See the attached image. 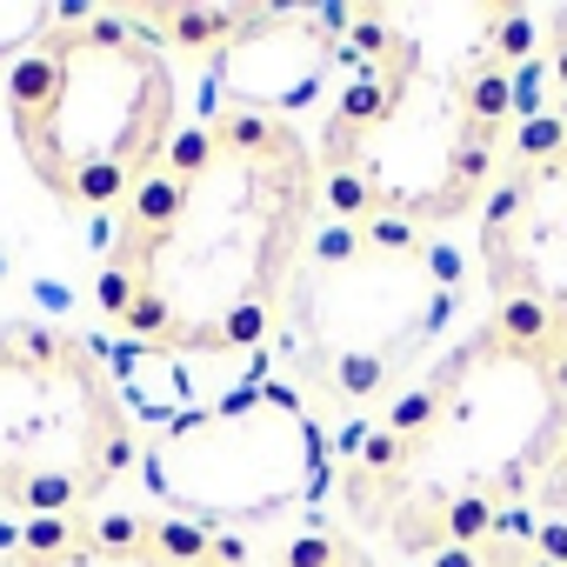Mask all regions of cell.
<instances>
[{"label": "cell", "instance_id": "1", "mask_svg": "<svg viewBox=\"0 0 567 567\" xmlns=\"http://www.w3.org/2000/svg\"><path fill=\"white\" fill-rule=\"evenodd\" d=\"M321 214L315 134L267 107H220L174 134L114 214L94 274L101 321L167 361L247 354L274 341Z\"/></svg>", "mask_w": 567, "mask_h": 567}, {"label": "cell", "instance_id": "2", "mask_svg": "<svg viewBox=\"0 0 567 567\" xmlns=\"http://www.w3.org/2000/svg\"><path fill=\"white\" fill-rule=\"evenodd\" d=\"M567 447V341L481 315L334 461L348 534L388 554H447L527 520Z\"/></svg>", "mask_w": 567, "mask_h": 567}, {"label": "cell", "instance_id": "3", "mask_svg": "<svg viewBox=\"0 0 567 567\" xmlns=\"http://www.w3.org/2000/svg\"><path fill=\"white\" fill-rule=\"evenodd\" d=\"M514 34H454L434 48L408 14L348 8L334 114L315 134L328 214H381L421 234L487 207L520 147Z\"/></svg>", "mask_w": 567, "mask_h": 567}, {"label": "cell", "instance_id": "4", "mask_svg": "<svg viewBox=\"0 0 567 567\" xmlns=\"http://www.w3.org/2000/svg\"><path fill=\"white\" fill-rule=\"evenodd\" d=\"M461 308V260L381 214H321L288 301H280V368L308 408L381 414L408 394L427 348Z\"/></svg>", "mask_w": 567, "mask_h": 567}, {"label": "cell", "instance_id": "5", "mask_svg": "<svg viewBox=\"0 0 567 567\" xmlns=\"http://www.w3.org/2000/svg\"><path fill=\"white\" fill-rule=\"evenodd\" d=\"M174 68L134 14L68 8L8 68L14 147L68 214H121L174 147Z\"/></svg>", "mask_w": 567, "mask_h": 567}, {"label": "cell", "instance_id": "6", "mask_svg": "<svg viewBox=\"0 0 567 567\" xmlns=\"http://www.w3.org/2000/svg\"><path fill=\"white\" fill-rule=\"evenodd\" d=\"M134 408L87 334L0 321V507L28 527L87 520L134 474Z\"/></svg>", "mask_w": 567, "mask_h": 567}, {"label": "cell", "instance_id": "7", "mask_svg": "<svg viewBox=\"0 0 567 567\" xmlns=\"http://www.w3.org/2000/svg\"><path fill=\"white\" fill-rule=\"evenodd\" d=\"M147 494L194 527L240 534L295 514L334 474L321 414L295 388H240L220 408L167 421L141 454Z\"/></svg>", "mask_w": 567, "mask_h": 567}, {"label": "cell", "instance_id": "8", "mask_svg": "<svg viewBox=\"0 0 567 567\" xmlns=\"http://www.w3.org/2000/svg\"><path fill=\"white\" fill-rule=\"evenodd\" d=\"M487 315L567 341V114L520 134L481 207Z\"/></svg>", "mask_w": 567, "mask_h": 567}, {"label": "cell", "instance_id": "9", "mask_svg": "<svg viewBox=\"0 0 567 567\" xmlns=\"http://www.w3.org/2000/svg\"><path fill=\"white\" fill-rule=\"evenodd\" d=\"M341 21L348 8H247L240 34L214 54V81L227 107L288 114L334 87L341 68Z\"/></svg>", "mask_w": 567, "mask_h": 567}, {"label": "cell", "instance_id": "10", "mask_svg": "<svg viewBox=\"0 0 567 567\" xmlns=\"http://www.w3.org/2000/svg\"><path fill=\"white\" fill-rule=\"evenodd\" d=\"M0 567H260L240 534H214L174 514H114V520H61L28 527Z\"/></svg>", "mask_w": 567, "mask_h": 567}, {"label": "cell", "instance_id": "11", "mask_svg": "<svg viewBox=\"0 0 567 567\" xmlns=\"http://www.w3.org/2000/svg\"><path fill=\"white\" fill-rule=\"evenodd\" d=\"M260 567H374V560L348 527L315 520V527H301L288 540H274V554H260Z\"/></svg>", "mask_w": 567, "mask_h": 567}, {"label": "cell", "instance_id": "12", "mask_svg": "<svg viewBox=\"0 0 567 567\" xmlns=\"http://www.w3.org/2000/svg\"><path fill=\"white\" fill-rule=\"evenodd\" d=\"M147 34L154 28H167V41H181V48H194V54H220L234 34H240V21H247V8H147V14H134Z\"/></svg>", "mask_w": 567, "mask_h": 567}, {"label": "cell", "instance_id": "13", "mask_svg": "<svg viewBox=\"0 0 567 567\" xmlns=\"http://www.w3.org/2000/svg\"><path fill=\"white\" fill-rule=\"evenodd\" d=\"M427 567H554V560L534 547L527 520H514V527H494V534H481V540H467V547L434 554Z\"/></svg>", "mask_w": 567, "mask_h": 567}, {"label": "cell", "instance_id": "14", "mask_svg": "<svg viewBox=\"0 0 567 567\" xmlns=\"http://www.w3.org/2000/svg\"><path fill=\"white\" fill-rule=\"evenodd\" d=\"M527 534H534V547H540L554 567H567V447L554 454L547 481H540L534 501H527Z\"/></svg>", "mask_w": 567, "mask_h": 567}, {"label": "cell", "instance_id": "15", "mask_svg": "<svg viewBox=\"0 0 567 567\" xmlns=\"http://www.w3.org/2000/svg\"><path fill=\"white\" fill-rule=\"evenodd\" d=\"M61 14H68V8H28V0H21V8H0V54H14V61H21V54L61 21Z\"/></svg>", "mask_w": 567, "mask_h": 567}]
</instances>
